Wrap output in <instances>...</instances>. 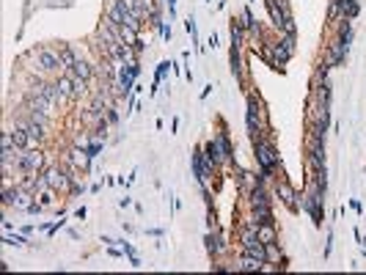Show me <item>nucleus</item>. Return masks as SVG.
<instances>
[{"label": "nucleus", "instance_id": "1", "mask_svg": "<svg viewBox=\"0 0 366 275\" xmlns=\"http://www.w3.org/2000/svg\"><path fill=\"white\" fill-rule=\"evenodd\" d=\"M253 146H256V160L261 165V171H270L278 165V154H276V146L270 143V140L264 138H253Z\"/></svg>", "mask_w": 366, "mask_h": 275}, {"label": "nucleus", "instance_id": "2", "mask_svg": "<svg viewBox=\"0 0 366 275\" xmlns=\"http://www.w3.org/2000/svg\"><path fill=\"white\" fill-rule=\"evenodd\" d=\"M17 168L20 171H25V173H36L39 168H42V154L39 151H22L20 157H17Z\"/></svg>", "mask_w": 366, "mask_h": 275}, {"label": "nucleus", "instance_id": "3", "mask_svg": "<svg viewBox=\"0 0 366 275\" xmlns=\"http://www.w3.org/2000/svg\"><path fill=\"white\" fill-rule=\"evenodd\" d=\"M341 14L344 20H352L358 14V0H333L330 3V17Z\"/></svg>", "mask_w": 366, "mask_h": 275}, {"label": "nucleus", "instance_id": "4", "mask_svg": "<svg viewBox=\"0 0 366 275\" xmlns=\"http://www.w3.org/2000/svg\"><path fill=\"white\" fill-rule=\"evenodd\" d=\"M259 99H248V132H251L253 138H259Z\"/></svg>", "mask_w": 366, "mask_h": 275}, {"label": "nucleus", "instance_id": "5", "mask_svg": "<svg viewBox=\"0 0 366 275\" xmlns=\"http://www.w3.org/2000/svg\"><path fill=\"white\" fill-rule=\"evenodd\" d=\"M278 198H281V201L287 204L289 209H295V207H298V201H295L298 196H295V190H292V187H289L287 182H278Z\"/></svg>", "mask_w": 366, "mask_h": 275}, {"label": "nucleus", "instance_id": "6", "mask_svg": "<svg viewBox=\"0 0 366 275\" xmlns=\"http://www.w3.org/2000/svg\"><path fill=\"white\" fill-rule=\"evenodd\" d=\"M39 63H42V69H55V66H61V52H47V50H42V52H39Z\"/></svg>", "mask_w": 366, "mask_h": 275}, {"label": "nucleus", "instance_id": "7", "mask_svg": "<svg viewBox=\"0 0 366 275\" xmlns=\"http://www.w3.org/2000/svg\"><path fill=\"white\" fill-rule=\"evenodd\" d=\"M344 55H347V44H344V42H341V39H339V42L333 44V50H330L328 66H336V63H341V61H344Z\"/></svg>", "mask_w": 366, "mask_h": 275}, {"label": "nucleus", "instance_id": "8", "mask_svg": "<svg viewBox=\"0 0 366 275\" xmlns=\"http://www.w3.org/2000/svg\"><path fill=\"white\" fill-rule=\"evenodd\" d=\"M309 168H311V171H319V168H325V154H322V149H309Z\"/></svg>", "mask_w": 366, "mask_h": 275}, {"label": "nucleus", "instance_id": "9", "mask_svg": "<svg viewBox=\"0 0 366 275\" xmlns=\"http://www.w3.org/2000/svg\"><path fill=\"white\" fill-rule=\"evenodd\" d=\"M259 239L261 242H276V229H272V223H259Z\"/></svg>", "mask_w": 366, "mask_h": 275}, {"label": "nucleus", "instance_id": "10", "mask_svg": "<svg viewBox=\"0 0 366 275\" xmlns=\"http://www.w3.org/2000/svg\"><path fill=\"white\" fill-rule=\"evenodd\" d=\"M253 218H256V223H272L270 207H253Z\"/></svg>", "mask_w": 366, "mask_h": 275}, {"label": "nucleus", "instance_id": "11", "mask_svg": "<svg viewBox=\"0 0 366 275\" xmlns=\"http://www.w3.org/2000/svg\"><path fill=\"white\" fill-rule=\"evenodd\" d=\"M72 72H74V77H80V80H88L91 77V69H88V63H83V61H77L72 66Z\"/></svg>", "mask_w": 366, "mask_h": 275}, {"label": "nucleus", "instance_id": "12", "mask_svg": "<svg viewBox=\"0 0 366 275\" xmlns=\"http://www.w3.org/2000/svg\"><path fill=\"white\" fill-rule=\"evenodd\" d=\"M281 259V250L276 248V242H264V261H276Z\"/></svg>", "mask_w": 366, "mask_h": 275}, {"label": "nucleus", "instance_id": "13", "mask_svg": "<svg viewBox=\"0 0 366 275\" xmlns=\"http://www.w3.org/2000/svg\"><path fill=\"white\" fill-rule=\"evenodd\" d=\"M242 47V28L231 25V50H240Z\"/></svg>", "mask_w": 366, "mask_h": 275}, {"label": "nucleus", "instance_id": "14", "mask_svg": "<svg viewBox=\"0 0 366 275\" xmlns=\"http://www.w3.org/2000/svg\"><path fill=\"white\" fill-rule=\"evenodd\" d=\"M72 83H74V80H69V77H61V83H58V94H61V97H69V94L74 91V88H72Z\"/></svg>", "mask_w": 366, "mask_h": 275}, {"label": "nucleus", "instance_id": "15", "mask_svg": "<svg viewBox=\"0 0 366 275\" xmlns=\"http://www.w3.org/2000/svg\"><path fill=\"white\" fill-rule=\"evenodd\" d=\"M168 66H171V63H160V66H157V83H160L162 77H165V72H168Z\"/></svg>", "mask_w": 366, "mask_h": 275}, {"label": "nucleus", "instance_id": "16", "mask_svg": "<svg viewBox=\"0 0 366 275\" xmlns=\"http://www.w3.org/2000/svg\"><path fill=\"white\" fill-rule=\"evenodd\" d=\"M100 149H102V143H91V146H88V149H85V151H88L91 157H97V151H100Z\"/></svg>", "mask_w": 366, "mask_h": 275}]
</instances>
